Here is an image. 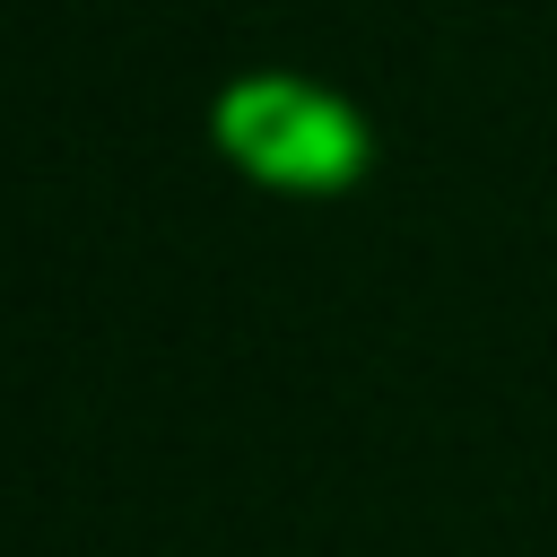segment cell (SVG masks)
Instances as JSON below:
<instances>
[{
  "instance_id": "6da1fadb",
  "label": "cell",
  "mask_w": 557,
  "mask_h": 557,
  "mask_svg": "<svg viewBox=\"0 0 557 557\" xmlns=\"http://www.w3.org/2000/svg\"><path fill=\"white\" fill-rule=\"evenodd\" d=\"M218 148L270 191H348L366 174V122L313 78H235L218 96Z\"/></svg>"
}]
</instances>
